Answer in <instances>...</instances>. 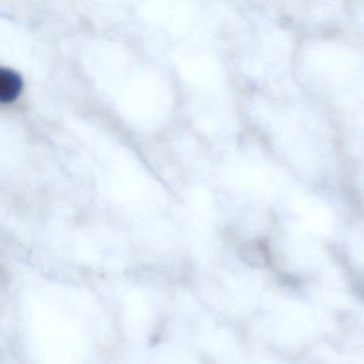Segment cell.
<instances>
[{
  "label": "cell",
  "instance_id": "cell-1",
  "mask_svg": "<svg viewBox=\"0 0 364 364\" xmlns=\"http://www.w3.org/2000/svg\"><path fill=\"white\" fill-rule=\"evenodd\" d=\"M23 88V80L16 71L3 68L0 71V101L12 103L18 99Z\"/></svg>",
  "mask_w": 364,
  "mask_h": 364
}]
</instances>
